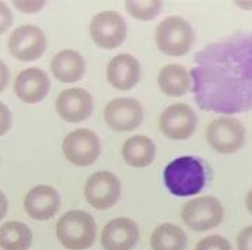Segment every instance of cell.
I'll return each instance as SVG.
<instances>
[{"instance_id": "1", "label": "cell", "mask_w": 252, "mask_h": 250, "mask_svg": "<svg viewBox=\"0 0 252 250\" xmlns=\"http://www.w3.org/2000/svg\"><path fill=\"white\" fill-rule=\"evenodd\" d=\"M190 77L200 109L224 116L252 111V33L200 50Z\"/></svg>"}, {"instance_id": "2", "label": "cell", "mask_w": 252, "mask_h": 250, "mask_svg": "<svg viewBox=\"0 0 252 250\" xmlns=\"http://www.w3.org/2000/svg\"><path fill=\"white\" fill-rule=\"evenodd\" d=\"M164 184L174 196H191L206 185V170L203 163L193 156L177 157L164 170Z\"/></svg>"}, {"instance_id": "3", "label": "cell", "mask_w": 252, "mask_h": 250, "mask_svg": "<svg viewBox=\"0 0 252 250\" xmlns=\"http://www.w3.org/2000/svg\"><path fill=\"white\" fill-rule=\"evenodd\" d=\"M96 222L85 211L74 209L61 216L56 225L60 243L69 250L91 248L96 238Z\"/></svg>"}, {"instance_id": "4", "label": "cell", "mask_w": 252, "mask_h": 250, "mask_svg": "<svg viewBox=\"0 0 252 250\" xmlns=\"http://www.w3.org/2000/svg\"><path fill=\"white\" fill-rule=\"evenodd\" d=\"M155 40L158 48L166 56L182 57L190 51L194 43V30L183 17L170 16L158 26Z\"/></svg>"}, {"instance_id": "5", "label": "cell", "mask_w": 252, "mask_h": 250, "mask_svg": "<svg viewBox=\"0 0 252 250\" xmlns=\"http://www.w3.org/2000/svg\"><path fill=\"white\" fill-rule=\"evenodd\" d=\"M206 139L214 151L220 154H234L245 143V127L235 117L221 116L208 123Z\"/></svg>"}, {"instance_id": "6", "label": "cell", "mask_w": 252, "mask_h": 250, "mask_svg": "<svg viewBox=\"0 0 252 250\" xmlns=\"http://www.w3.org/2000/svg\"><path fill=\"white\" fill-rule=\"evenodd\" d=\"M224 219V205L216 196H198L182 208V221L195 232H206L217 227Z\"/></svg>"}, {"instance_id": "7", "label": "cell", "mask_w": 252, "mask_h": 250, "mask_svg": "<svg viewBox=\"0 0 252 250\" xmlns=\"http://www.w3.org/2000/svg\"><path fill=\"white\" fill-rule=\"evenodd\" d=\"M63 151L72 164L87 167L94 164L101 156V140L92 130L77 129L65 136L63 141Z\"/></svg>"}, {"instance_id": "8", "label": "cell", "mask_w": 252, "mask_h": 250, "mask_svg": "<svg viewBox=\"0 0 252 250\" xmlns=\"http://www.w3.org/2000/svg\"><path fill=\"white\" fill-rule=\"evenodd\" d=\"M90 35L96 46L114 50L125 41V20L119 13L112 10L98 13L90 23Z\"/></svg>"}, {"instance_id": "9", "label": "cell", "mask_w": 252, "mask_h": 250, "mask_svg": "<svg viewBox=\"0 0 252 250\" xmlns=\"http://www.w3.org/2000/svg\"><path fill=\"white\" fill-rule=\"evenodd\" d=\"M161 133L170 140H187L193 136L197 127V114L186 103H173L159 117Z\"/></svg>"}, {"instance_id": "10", "label": "cell", "mask_w": 252, "mask_h": 250, "mask_svg": "<svg viewBox=\"0 0 252 250\" xmlns=\"http://www.w3.org/2000/svg\"><path fill=\"white\" fill-rule=\"evenodd\" d=\"M84 194L95 209H109L121 196V181L109 171L94 172L85 182Z\"/></svg>"}, {"instance_id": "11", "label": "cell", "mask_w": 252, "mask_h": 250, "mask_svg": "<svg viewBox=\"0 0 252 250\" xmlns=\"http://www.w3.org/2000/svg\"><path fill=\"white\" fill-rule=\"evenodd\" d=\"M47 38L44 33L33 24L17 27L9 38V51L13 57L23 62L35 61L44 54Z\"/></svg>"}, {"instance_id": "12", "label": "cell", "mask_w": 252, "mask_h": 250, "mask_svg": "<svg viewBox=\"0 0 252 250\" xmlns=\"http://www.w3.org/2000/svg\"><path fill=\"white\" fill-rule=\"evenodd\" d=\"M105 122L112 130L130 132L143 120V108L133 98H116L105 108Z\"/></svg>"}, {"instance_id": "13", "label": "cell", "mask_w": 252, "mask_h": 250, "mask_svg": "<svg viewBox=\"0 0 252 250\" xmlns=\"http://www.w3.org/2000/svg\"><path fill=\"white\" fill-rule=\"evenodd\" d=\"M139 240L138 223L130 218H115L102 230L101 243L105 250H132Z\"/></svg>"}, {"instance_id": "14", "label": "cell", "mask_w": 252, "mask_h": 250, "mask_svg": "<svg viewBox=\"0 0 252 250\" xmlns=\"http://www.w3.org/2000/svg\"><path fill=\"white\" fill-rule=\"evenodd\" d=\"M91 95L82 88L65 89L58 95L56 111L61 119L69 123H80L87 120L92 113Z\"/></svg>"}, {"instance_id": "15", "label": "cell", "mask_w": 252, "mask_h": 250, "mask_svg": "<svg viewBox=\"0 0 252 250\" xmlns=\"http://www.w3.org/2000/svg\"><path fill=\"white\" fill-rule=\"evenodd\" d=\"M60 209V195L50 185H37L24 198V211L35 221H47Z\"/></svg>"}, {"instance_id": "16", "label": "cell", "mask_w": 252, "mask_h": 250, "mask_svg": "<svg viewBox=\"0 0 252 250\" xmlns=\"http://www.w3.org/2000/svg\"><path fill=\"white\" fill-rule=\"evenodd\" d=\"M108 82L119 91H129L138 85L140 80V64L130 54H118L106 68Z\"/></svg>"}, {"instance_id": "17", "label": "cell", "mask_w": 252, "mask_h": 250, "mask_svg": "<svg viewBox=\"0 0 252 250\" xmlns=\"http://www.w3.org/2000/svg\"><path fill=\"white\" fill-rule=\"evenodd\" d=\"M50 91V78L43 69L27 68L14 81V92L24 103L43 101Z\"/></svg>"}, {"instance_id": "18", "label": "cell", "mask_w": 252, "mask_h": 250, "mask_svg": "<svg viewBox=\"0 0 252 250\" xmlns=\"http://www.w3.org/2000/svg\"><path fill=\"white\" fill-rule=\"evenodd\" d=\"M85 71V61L75 50H63L51 59V72L64 83L77 82Z\"/></svg>"}, {"instance_id": "19", "label": "cell", "mask_w": 252, "mask_h": 250, "mask_svg": "<svg viewBox=\"0 0 252 250\" xmlns=\"http://www.w3.org/2000/svg\"><path fill=\"white\" fill-rule=\"evenodd\" d=\"M156 156V147L155 143L149 137L145 135L129 137L122 146V157L126 164L135 167V168H143L152 164Z\"/></svg>"}, {"instance_id": "20", "label": "cell", "mask_w": 252, "mask_h": 250, "mask_svg": "<svg viewBox=\"0 0 252 250\" xmlns=\"http://www.w3.org/2000/svg\"><path fill=\"white\" fill-rule=\"evenodd\" d=\"M158 83L160 86V91L167 96H182L191 89V77L187 69L170 64L160 69Z\"/></svg>"}, {"instance_id": "21", "label": "cell", "mask_w": 252, "mask_h": 250, "mask_svg": "<svg viewBox=\"0 0 252 250\" xmlns=\"http://www.w3.org/2000/svg\"><path fill=\"white\" fill-rule=\"evenodd\" d=\"M33 243V232L23 222L9 221L0 227V246L4 250H29Z\"/></svg>"}, {"instance_id": "22", "label": "cell", "mask_w": 252, "mask_h": 250, "mask_svg": "<svg viewBox=\"0 0 252 250\" xmlns=\"http://www.w3.org/2000/svg\"><path fill=\"white\" fill-rule=\"evenodd\" d=\"M150 246L153 250H186L187 235L174 223H163L153 230Z\"/></svg>"}, {"instance_id": "23", "label": "cell", "mask_w": 252, "mask_h": 250, "mask_svg": "<svg viewBox=\"0 0 252 250\" xmlns=\"http://www.w3.org/2000/svg\"><path fill=\"white\" fill-rule=\"evenodd\" d=\"M163 7V1L160 0H152V1H126L125 9L133 19L143 20V22H149L155 20L159 13L161 12Z\"/></svg>"}, {"instance_id": "24", "label": "cell", "mask_w": 252, "mask_h": 250, "mask_svg": "<svg viewBox=\"0 0 252 250\" xmlns=\"http://www.w3.org/2000/svg\"><path fill=\"white\" fill-rule=\"evenodd\" d=\"M195 250H232V246L228 239L220 235L206 236L195 245Z\"/></svg>"}, {"instance_id": "25", "label": "cell", "mask_w": 252, "mask_h": 250, "mask_svg": "<svg viewBox=\"0 0 252 250\" xmlns=\"http://www.w3.org/2000/svg\"><path fill=\"white\" fill-rule=\"evenodd\" d=\"M13 23V14L4 1H0V34L6 33Z\"/></svg>"}, {"instance_id": "26", "label": "cell", "mask_w": 252, "mask_h": 250, "mask_svg": "<svg viewBox=\"0 0 252 250\" xmlns=\"http://www.w3.org/2000/svg\"><path fill=\"white\" fill-rule=\"evenodd\" d=\"M237 249L252 250V225L241 229L237 236Z\"/></svg>"}, {"instance_id": "27", "label": "cell", "mask_w": 252, "mask_h": 250, "mask_svg": "<svg viewBox=\"0 0 252 250\" xmlns=\"http://www.w3.org/2000/svg\"><path fill=\"white\" fill-rule=\"evenodd\" d=\"M12 127V113L4 103L0 102V136L9 132Z\"/></svg>"}, {"instance_id": "28", "label": "cell", "mask_w": 252, "mask_h": 250, "mask_svg": "<svg viewBox=\"0 0 252 250\" xmlns=\"http://www.w3.org/2000/svg\"><path fill=\"white\" fill-rule=\"evenodd\" d=\"M13 4L23 13H35L40 12L44 6H46V1H13Z\"/></svg>"}, {"instance_id": "29", "label": "cell", "mask_w": 252, "mask_h": 250, "mask_svg": "<svg viewBox=\"0 0 252 250\" xmlns=\"http://www.w3.org/2000/svg\"><path fill=\"white\" fill-rule=\"evenodd\" d=\"M7 82H9V69L6 64L0 59V92L7 86Z\"/></svg>"}, {"instance_id": "30", "label": "cell", "mask_w": 252, "mask_h": 250, "mask_svg": "<svg viewBox=\"0 0 252 250\" xmlns=\"http://www.w3.org/2000/svg\"><path fill=\"white\" fill-rule=\"evenodd\" d=\"M7 208H9L7 198H6L4 194L0 191V221L6 216V214H7Z\"/></svg>"}, {"instance_id": "31", "label": "cell", "mask_w": 252, "mask_h": 250, "mask_svg": "<svg viewBox=\"0 0 252 250\" xmlns=\"http://www.w3.org/2000/svg\"><path fill=\"white\" fill-rule=\"evenodd\" d=\"M245 206H247V211L252 215V190H250L245 195Z\"/></svg>"}, {"instance_id": "32", "label": "cell", "mask_w": 252, "mask_h": 250, "mask_svg": "<svg viewBox=\"0 0 252 250\" xmlns=\"http://www.w3.org/2000/svg\"><path fill=\"white\" fill-rule=\"evenodd\" d=\"M234 3L244 10H252V1H234Z\"/></svg>"}]
</instances>
